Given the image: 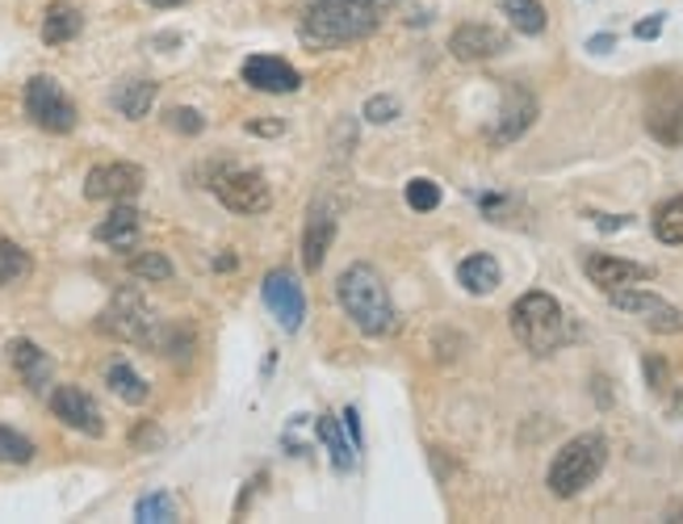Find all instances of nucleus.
<instances>
[{"instance_id":"f257e3e1","label":"nucleus","mask_w":683,"mask_h":524,"mask_svg":"<svg viewBox=\"0 0 683 524\" xmlns=\"http://www.w3.org/2000/svg\"><path fill=\"white\" fill-rule=\"evenodd\" d=\"M378 0H311L302 13V42L306 46H344L361 42L378 30Z\"/></svg>"},{"instance_id":"f03ea898","label":"nucleus","mask_w":683,"mask_h":524,"mask_svg":"<svg viewBox=\"0 0 683 524\" xmlns=\"http://www.w3.org/2000/svg\"><path fill=\"white\" fill-rule=\"evenodd\" d=\"M336 298H340L344 315L357 323L365 336H390L395 332V303L386 290L382 273L374 264H348L336 282Z\"/></svg>"},{"instance_id":"7ed1b4c3","label":"nucleus","mask_w":683,"mask_h":524,"mask_svg":"<svg viewBox=\"0 0 683 524\" xmlns=\"http://www.w3.org/2000/svg\"><path fill=\"white\" fill-rule=\"evenodd\" d=\"M507 323H512V336L528 348V353H537V357H549L554 348H563L570 340V332H566V315L558 298H549L545 290H528L521 294L512 311H507Z\"/></svg>"},{"instance_id":"20e7f679","label":"nucleus","mask_w":683,"mask_h":524,"mask_svg":"<svg viewBox=\"0 0 683 524\" xmlns=\"http://www.w3.org/2000/svg\"><path fill=\"white\" fill-rule=\"evenodd\" d=\"M603 462H608V441H603L600 432H584V437L566 441L563 449L554 453L545 483H549V491H554L558 500H575L584 486H591L600 479Z\"/></svg>"},{"instance_id":"39448f33","label":"nucleus","mask_w":683,"mask_h":524,"mask_svg":"<svg viewBox=\"0 0 683 524\" xmlns=\"http://www.w3.org/2000/svg\"><path fill=\"white\" fill-rule=\"evenodd\" d=\"M25 114L46 135H72L76 122H81L76 102L63 93V84L55 76H34L25 84Z\"/></svg>"},{"instance_id":"423d86ee","label":"nucleus","mask_w":683,"mask_h":524,"mask_svg":"<svg viewBox=\"0 0 683 524\" xmlns=\"http://www.w3.org/2000/svg\"><path fill=\"white\" fill-rule=\"evenodd\" d=\"M97 332L126 344H156L160 319L147 311V303H143L135 290H122V294H114V303L97 315Z\"/></svg>"},{"instance_id":"0eeeda50","label":"nucleus","mask_w":683,"mask_h":524,"mask_svg":"<svg viewBox=\"0 0 683 524\" xmlns=\"http://www.w3.org/2000/svg\"><path fill=\"white\" fill-rule=\"evenodd\" d=\"M608 303L624 311V315H633V319H642L650 332H659V336H680L683 332V311L680 306H671L666 298L659 294H650V290H638V285H621V290H608Z\"/></svg>"},{"instance_id":"6e6552de","label":"nucleus","mask_w":683,"mask_h":524,"mask_svg":"<svg viewBox=\"0 0 683 524\" xmlns=\"http://www.w3.org/2000/svg\"><path fill=\"white\" fill-rule=\"evenodd\" d=\"M645 130L666 147L683 143V81H659L645 97Z\"/></svg>"},{"instance_id":"1a4fd4ad","label":"nucleus","mask_w":683,"mask_h":524,"mask_svg":"<svg viewBox=\"0 0 683 524\" xmlns=\"http://www.w3.org/2000/svg\"><path fill=\"white\" fill-rule=\"evenodd\" d=\"M143 185H147V172H143L139 164L109 160V164L88 168V177H84V198H88V202H130Z\"/></svg>"},{"instance_id":"9d476101","label":"nucleus","mask_w":683,"mask_h":524,"mask_svg":"<svg viewBox=\"0 0 683 524\" xmlns=\"http://www.w3.org/2000/svg\"><path fill=\"white\" fill-rule=\"evenodd\" d=\"M51 416L63 423V428H72V432H81V437H105V416H101L97 399L81 390V386H55L51 390Z\"/></svg>"},{"instance_id":"9b49d317","label":"nucleus","mask_w":683,"mask_h":524,"mask_svg":"<svg viewBox=\"0 0 683 524\" xmlns=\"http://www.w3.org/2000/svg\"><path fill=\"white\" fill-rule=\"evenodd\" d=\"M264 306L273 311V319L282 323L285 332H298L302 319H306V294H302L298 277L290 269H269L261 282Z\"/></svg>"},{"instance_id":"f8f14e48","label":"nucleus","mask_w":683,"mask_h":524,"mask_svg":"<svg viewBox=\"0 0 683 524\" xmlns=\"http://www.w3.org/2000/svg\"><path fill=\"white\" fill-rule=\"evenodd\" d=\"M214 193H219V202L227 206V210H235V214H264V210L273 206L269 181H264L261 172H243V168L219 177V181H214Z\"/></svg>"},{"instance_id":"ddd939ff","label":"nucleus","mask_w":683,"mask_h":524,"mask_svg":"<svg viewBox=\"0 0 683 524\" xmlns=\"http://www.w3.org/2000/svg\"><path fill=\"white\" fill-rule=\"evenodd\" d=\"M507 51V34L500 25H486V21H465L449 34V55L462 63H483L495 60Z\"/></svg>"},{"instance_id":"4468645a","label":"nucleus","mask_w":683,"mask_h":524,"mask_svg":"<svg viewBox=\"0 0 683 524\" xmlns=\"http://www.w3.org/2000/svg\"><path fill=\"white\" fill-rule=\"evenodd\" d=\"M240 76L256 93H298L302 88V72L290 67L285 60H277V55H248Z\"/></svg>"},{"instance_id":"2eb2a0df","label":"nucleus","mask_w":683,"mask_h":524,"mask_svg":"<svg viewBox=\"0 0 683 524\" xmlns=\"http://www.w3.org/2000/svg\"><path fill=\"white\" fill-rule=\"evenodd\" d=\"M537 118V97L524 84H503V109L491 130V143H516Z\"/></svg>"},{"instance_id":"dca6fc26","label":"nucleus","mask_w":683,"mask_h":524,"mask_svg":"<svg viewBox=\"0 0 683 524\" xmlns=\"http://www.w3.org/2000/svg\"><path fill=\"white\" fill-rule=\"evenodd\" d=\"M9 361H13V369H18V378L25 390H34V395H46L51 390V378H55V361L42 353L34 340H25V336H18V340H9Z\"/></svg>"},{"instance_id":"f3484780","label":"nucleus","mask_w":683,"mask_h":524,"mask_svg":"<svg viewBox=\"0 0 683 524\" xmlns=\"http://www.w3.org/2000/svg\"><path fill=\"white\" fill-rule=\"evenodd\" d=\"M97 243L114 248V252H135L143 235V214L130 202H114V210L97 222Z\"/></svg>"},{"instance_id":"a211bd4d","label":"nucleus","mask_w":683,"mask_h":524,"mask_svg":"<svg viewBox=\"0 0 683 524\" xmlns=\"http://www.w3.org/2000/svg\"><path fill=\"white\" fill-rule=\"evenodd\" d=\"M584 273L600 290H621V285H638L650 282V269L638 261H624V256H608V252H591L584 261Z\"/></svg>"},{"instance_id":"6ab92c4d","label":"nucleus","mask_w":683,"mask_h":524,"mask_svg":"<svg viewBox=\"0 0 683 524\" xmlns=\"http://www.w3.org/2000/svg\"><path fill=\"white\" fill-rule=\"evenodd\" d=\"M332 240H336V219H332V210H311L306 231H302V269H306V273H319Z\"/></svg>"},{"instance_id":"aec40b11","label":"nucleus","mask_w":683,"mask_h":524,"mask_svg":"<svg viewBox=\"0 0 683 524\" xmlns=\"http://www.w3.org/2000/svg\"><path fill=\"white\" fill-rule=\"evenodd\" d=\"M156 93H160V84L156 81H122L109 102H114V109H118L122 118L143 122L151 114V105H156Z\"/></svg>"},{"instance_id":"412c9836","label":"nucleus","mask_w":683,"mask_h":524,"mask_svg":"<svg viewBox=\"0 0 683 524\" xmlns=\"http://www.w3.org/2000/svg\"><path fill=\"white\" fill-rule=\"evenodd\" d=\"M81 30H84L81 9L67 4V0H55V4L42 13V42H46V46H63V42L76 39Z\"/></svg>"},{"instance_id":"4be33fe9","label":"nucleus","mask_w":683,"mask_h":524,"mask_svg":"<svg viewBox=\"0 0 683 524\" xmlns=\"http://www.w3.org/2000/svg\"><path fill=\"white\" fill-rule=\"evenodd\" d=\"M500 261L495 256H486V252H474V256H465L462 264H458V282L470 290V294H495L500 290Z\"/></svg>"},{"instance_id":"5701e85b","label":"nucleus","mask_w":683,"mask_h":524,"mask_svg":"<svg viewBox=\"0 0 683 524\" xmlns=\"http://www.w3.org/2000/svg\"><path fill=\"white\" fill-rule=\"evenodd\" d=\"M105 382H109V390L118 395L122 404H130V407H143L147 399H151V386L143 382L139 374L130 369V361H109V369H105Z\"/></svg>"},{"instance_id":"b1692460","label":"nucleus","mask_w":683,"mask_h":524,"mask_svg":"<svg viewBox=\"0 0 683 524\" xmlns=\"http://www.w3.org/2000/svg\"><path fill=\"white\" fill-rule=\"evenodd\" d=\"M315 428H319V441L327 444V458H332V465L348 474V470H353V449H357V444H353V437L344 432V420H336V416H319Z\"/></svg>"},{"instance_id":"393cba45","label":"nucleus","mask_w":683,"mask_h":524,"mask_svg":"<svg viewBox=\"0 0 683 524\" xmlns=\"http://www.w3.org/2000/svg\"><path fill=\"white\" fill-rule=\"evenodd\" d=\"M500 4V13L521 34H545V4L542 0H495Z\"/></svg>"},{"instance_id":"a878e982","label":"nucleus","mask_w":683,"mask_h":524,"mask_svg":"<svg viewBox=\"0 0 683 524\" xmlns=\"http://www.w3.org/2000/svg\"><path fill=\"white\" fill-rule=\"evenodd\" d=\"M30 273H34V261H30V252H21L18 243L0 235V285L25 282Z\"/></svg>"},{"instance_id":"bb28decb","label":"nucleus","mask_w":683,"mask_h":524,"mask_svg":"<svg viewBox=\"0 0 683 524\" xmlns=\"http://www.w3.org/2000/svg\"><path fill=\"white\" fill-rule=\"evenodd\" d=\"M130 277L139 282H172V261L164 252H130Z\"/></svg>"},{"instance_id":"cd10ccee","label":"nucleus","mask_w":683,"mask_h":524,"mask_svg":"<svg viewBox=\"0 0 683 524\" xmlns=\"http://www.w3.org/2000/svg\"><path fill=\"white\" fill-rule=\"evenodd\" d=\"M654 235H659V243H683V198H671V202H663L659 210H654Z\"/></svg>"},{"instance_id":"c85d7f7f","label":"nucleus","mask_w":683,"mask_h":524,"mask_svg":"<svg viewBox=\"0 0 683 524\" xmlns=\"http://www.w3.org/2000/svg\"><path fill=\"white\" fill-rule=\"evenodd\" d=\"M34 441L30 437H21V432H13V428H4L0 423V465H30L34 462Z\"/></svg>"},{"instance_id":"c756f323","label":"nucleus","mask_w":683,"mask_h":524,"mask_svg":"<svg viewBox=\"0 0 683 524\" xmlns=\"http://www.w3.org/2000/svg\"><path fill=\"white\" fill-rule=\"evenodd\" d=\"M135 521H143V524H168V521H177V504H172V495L156 491V495L139 500V504H135Z\"/></svg>"},{"instance_id":"7c9ffc66","label":"nucleus","mask_w":683,"mask_h":524,"mask_svg":"<svg viewBox=\"0 0 683 524\" xmlns=\"http://www.w3.org/2000/svg\"><path fill=\"white\" fill-rule=\"evenodd\" d=\"M407 206H411L416 214H428V210H437V206H441V185L428 181V177H416V181H407Z\"/></svg>"},{"instance_id":"2f4dec72","label":"nucleus","mask_w":683,"mask_h":524,"mask_svg":"<svg viewBox=\"0 0 683 524\" xmlns=\"http://www.w3.org/2000/svg\"><path fill=\"white\" fill-rule=\"evenodd\" d=\"M164 126H168V130H177V135H201V130H206V118H201L198 109L172 105V109L164 114Z\"/></svg>"},{"instance_id":"473e14b6","label":"nucleus","mask_w":683,"mask_h":524,"mask_svg":"<svg viewBox=\"0 0 683 524\" xmlns=\"http://www.w3.org/2000/svg\"><path fill=\"white\" fill-rule=\"evenodd\" d=\"M645 382H650V390L654 395H671V369H666V361L663 357H645Z\"/></svg>"},{"instance_id":"72a5a7b5","label":"nucleus","mask_w":683,"mask_h":524,"mask_svg":"<svg viewBox=\"0 0 683 524\" xmlns=\"http://www.w3.org/2000/svg\"><path fill=\"white\" fill-rule=\"evenodd\" d=\"M365 118L386 126V122L399 118V102H395V97H369V102H365Z\"/></svg>"},{"instance_id":"f704fd0d","label":"nucleus","mask_w":683,"mask_h":524,"mask_svg":"<svg viewBox=\"0 0 683 524\" xmlns=\"http://www.w3.org/2000/svg\"><path fill=\"white\" fill-rule=\"evenodd\" d=\"M659 34H663V13H650V18H642L633 25V39H642V42L659 39Z\"/></svg>"},{"instance_id":"c9c22d12","label":"nucleus","mask_w":683,"mask_h":524,"mask_svg":"<svg viewBox=\"0 0 683 524\" xmlns=\"http://www.w3.org/2000/svg\"><path fill=\"white\" fill-rule=\"evenodd\" d=\"M344 432H348V437H353V444H357V449H361V416H357V407H344Z\"/></svg>"},{"instance_id":"e433bc0d","label":"nucleus","mask_w":683,"mask_h":524,"mask_svg":"<svg viewBox=\"0 0 683 524\" xmlns=\"http://www.w3.org/2000/svg\"><path fill=\"white\" fill-rule=\"evenodd\" d=\"M282 122H248V135H282Z\"/></svg>"},{"instance_id":"4c0bfd02","label":"nucleus","mask_w":683,"mask_h":524,"mask_svg":"<svg viewBox=\"0 0 683 524\" xmlns=\"http://www.w3.org/2000/svg\"><path fill=\"white\" fill-rule=\"evenodd\" d=\"M600 231H621V227H629V219H621V214H600Z\"/></svg>"},{"instance_id":"58836bf2","label":"nucleus","mask_w":683,"mask_h":524,"mask_svg":"<svg viewBox=\"0 0 683 524\" xmlns=\"http://www.w3.org/2000/svg\"><path fill=\"white\" fill-rule=\"evenodd\" d=\"M612 42H617V39H612V34H596V39L587 42V51H596V55H603V51H612Z\"/></svg>"},{"instance_id":"ea45409f","label":"nucleus","mask_w":683,"mask_h":524,"mask_svg":"<svg viewBox=\"0 0 683 524\" xmlns=\"http://www.w3.org/2000/svg\"><path fill=\"white\" fill-rule=\"evenodd\" d=\"M143 4H151V9H177L185 0H143Z\"/></svg>"},{"instance_id":"a19ab883","label":"nucleus","mask_w":683,"mask_h":524,"mask_svg":"<svg viewBox=\"0 0 683 524\" xmlns=\"http://www.w3.org/2000/svg\"><path fill=\"white\" fill-rule=\"evenodd\" d=\"M390 4H399V0H378V9H390Z\"/></svg>"}]
</instances>
